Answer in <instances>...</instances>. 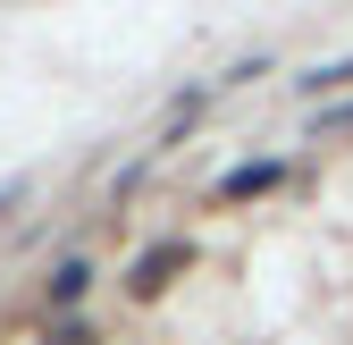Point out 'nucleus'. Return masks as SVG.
Listing matches in <instances>:
<instances>
[{"label":"nucleus","mask_w":353,"mask_h":345,"mask_svg":"<svg viewBox=\"0 0 353 345\" xmlns=\"http://www.w3.org/2000/svg\"><path fill=\"white\" fill-rule=\"evenodd\" d=\"M84 278H93L84 262H59V278H51V295H59V304H76V295H84Z\"/></svg>","instance_id":"nucleus-1"}]
</instances>
